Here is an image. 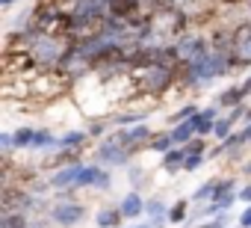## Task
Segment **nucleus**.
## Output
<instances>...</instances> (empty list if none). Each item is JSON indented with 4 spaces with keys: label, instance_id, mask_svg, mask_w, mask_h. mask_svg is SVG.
Wrapping results in <instances>:
<instances>
[{
    "label": "nucleus",
    "instance_id": "obj_1",
    "mask_svg": "<svg viewBox=\"0 0 251 228\" xmlns=\"http://www.w3.org/2000/svg\"><path fill=\"white\" fill-rule=\"evenodd\" d=\"M130 74H133L136 86L145 92H166L175 80V71L166 65H136V68H130Z\"/></svg>",
    "mask_w": 251,
    "mask_h": 228
},
{
    "label": "nucleus",
    "instance_id": "obj_2",
    "mask_svg": "<svg viewBox=\"0 0 251 228\" xmlns=\"http://www.w3.org/2000/svg\"><path fill=\"white\" fill-rule=\"evenodd\" d=\"M95 160H98V163H112V166H127V160H130V151L124 148L121 142H115V137H106V140L98 145V151H95Z\"/></svg>",
    "mask_w": 251,
    "mask_h": 228
},
{
    "label": "nucleus",
    "instance_id": "obj_3",
    "mask_svg": "<svg viewBox=\"0 0 251 228\" xmlns=\"http://www.w3.org/2000/svg\"><path fill=\"white\" fill-rule=\"evenodd\" d=\"M83 216H86V207H83L80 201H56V204L50 207V219H53L56 225H62V228L77 225Z\"/></svg>",
    "mask_w": 251,
    "mask_h": 228
},
{
    "label": "nucleus",
    "instance_id": "obj_4",
    "mask_svg": "<svg viewBox=\"0 0 251 228\" xmlns=\"http://www.w3.org/2000/svg\"><path fill=\"white\" fill-rule=\"evenodd\" d=\"M30 86H33V95H36V98H45V95H48V98H56V95L65 92V77L48 71V74H39Z\"/></svg>",
    "mask_w": 251,
    "mask_h": 228
},
{
    "label": "nucleus",
    "instance_id": "obj_5",
    "mask_svg": "<svg viewBox=\"0 0 251 228\" xmlns=\"http://www.w3.org/2000/svg\"><path fill=\"white\" fill-rule=\"evenodd\" d=\"M115 137V142H121L127 151H133L136 145H142V142H151V128L145 125V122H139V125H133V128H127V131H118V134H112Z\"/></svg>",
    "mask_w": 251,
    "mask_h": 228
},
{
    "label": "nucleus",
    "instance_id": "obj_6",
    "mask_svg": "<svg viewBox=\"0 0 251 228\" xmlns=\"http://www.w3.org/2000/svg\"><path fill=\"white\" fill-rule=\"evenodd\" d=\"M83 163H68L65 169H59L53 178H50V187H56V190H77V181H80V175H83Z\"/></svg>",
    "mask_w": 251,
    "mask_h": 228
},
{
    "label": "nucleus",
    "instance_id": "obj_7",
    "mask_svg": "<svg viewBox=\"0 0 251 228\" xmlns=\"http://www.w3.org/2000/svg\"><path fill=\"white\" fill-rule=\"evenodd\" d=\"M109 184H112L109 172L100 169V166H86L83 175H80V181H77V187H98V190H106Z\"/></svg>",
    "mask_w": 251,
    "mask_h": 228
},
{
    "label": "nucleus",
    "instance_id": "obj_8",
    "mask_svg": "<svg viewBox=\"0 0 251 228\" xmlns=\"http://www.w3.org/2000/svg\"><path fill=\"white\" fill-rule=\"evenodd\" d=\"M118 210L124 213V219H136V216H142V210H148V201L139 193H127V196L121 199Z\"/></svg>",
    "mask_w": 251,
    "mask_h": 228
},
{
    "label": "nucleus",
    "instance_id": "obj_9",
    "mask_svg": "<svg viewBox=\"0 0 251 228\" xmlns=\"http://www.w3.org/2000/svg\"><path fill=\"white\" fill-rule=\"evenodd\" d=\"M216 119H219V110H216V107H207V110H201V113H198V116H192V125H195L198 137H207V134H213V125H216Z\"/></svg>",
    "mask_w": 251,
    "mask_h": 228
},
{
    "label": "nucleus",
    "instance_id": "obj_10",
    "mask_svg": "<svg viewBox=\"0 0 251 228\" xmlns=\"http://www.w3.org/2000/svg\"><path fill=\"white\" fill-rule=\"evenodd\" d=\"M172 140H175V145H186V142H192L195 137H198V131H195V125H192V119H186V122H180V125H175L172 131Z\"/></svg>",
    "mask_w": 251,
    "mask_h": 228
},
{
    "label": "nucleus",
    "instance_id": "obj_11",
    "mask_svg": "<svg viewBox=\"0 0 251 228\" xmlns=\"http://www.w3.org/2000/svg\"><path fill=\"white\" fill-rule=\"evenodd\" d=\"M121 219H124V213H121L118 207H100L98 216H95V222H98L100 228H118Z\"/></svg>",
    "mask_w": 251,
    "mask_h": 228
},
{
    "label": "nucleus",
    "instance_id": "obj_12",
    "mask_svg": "<svg viewBox=\"0 0 251 228\" xmlns=\"http://www.w3.org/2000/svg\"><path fill=\"white\" fill-rule=\"evenodd\" d=\"M186 163V148H172L169 154H163V169L175 172V169H183Z\"/></svg>",
    "mask_w": 251,
    "mask_h": 228
},
{
    "label": "nucleus",
    "instance_id": "obj_13",
    "mask_svg": "<svg viewBox=\"0 0 251 228\" xmlns=\"http://www.w3.org/2000/svg\"><path fill=\"white\" fill-rule=\"evenodd\" d=\"M242 98H245L242 86H230V89H225V92L219 95V104H222V107H239Z\"/></svg>",
    "mask_w": 251,
    "mask_h": 228
},
{
    "label": "nucleus",
    "instance_id": "obj_14",
    "mask_svg": "<svg viewBox=\"0 0 251 228\" xmlns=\"http://www.w3.org/2000/svg\"><path fill=\"white\" fill-rule=\"evenodd\" d=\"M148 148L151 151H160V154H169L175 148V140H172V134H157V137H151Z\"/></svg>",
    "mask_w": 251,
    "mask_h": 228
},
{
    "label": "nucleus",
    "instance_id": "obj_15",
    "mask_svg": "<svg viewBox=\"0 0 251 228\" xmlns=\"http://www.w3.org/2000/svg\"><path fill=\"white\" fill-rule=\"evenodd\" d=\"M12 137H15V148H33V142H36V128H18Z\"/></svg>",
    "mask_w": 251,
    "mask_h": 228
},
{
    "label": "nucleus",
    "instance_id": "obj_16",
    "mask_svg": "<svg viewBox=\"0 0 251 228\" xmlns=\"http://www.w3.org/2000/svg\"><path fill=\"white\" fill-rule=\"evenodd\" d=\"M86 137H89L86 131H68V134H65L56 145H59V148H80V145L86 142Z\"/></svg>",
    "mask_w": 251,
    "mask_h": 228
},
{
    "label": "nucleus",
    "instance_id": "obj_17",
    "mask_svg": "<svg viewBox=\"0 0 251 228\" xmlns=\"http://www.w3.org/2000/svg\"><path fill=\"white\" fill-rule=\"evenodd\" d=\"M230 128H233V119H230V116H225V119L219 116V119H216V125H213V137L225 142L227 137H233V134H230Z\"/></svg>",
    "mask_w": 251,
    "mask_h": 228
},
{
    "label": "nucleus",
    "instance_id": "obj_18",
    "mask_svg": "<svg viewBox=\"0 0 251 228\" xmlns=\"http://www.w3.org/2000/svg\"><path fill=\"white\" fill-rule=\"evenodd\" d=\"M59 140L45 128V131H36V142H33V148H50V145H56Z\"/></svg>",
    "mask_w": 251,
    "mask_h": 228
},
{
    "label": "nucleus",
    "instance_id": "obj_19",
    "mask_svg": "<svg viewBox=\"0 0 251 228\" xmlns=\"http://www.w3.org/2000/svg\"><path fill=\"white\" fill-rule=\"evenodd\" d=\"M0 228H27V216L24 213H6Z\"/></svg>",
    "mask_w": 251,
    "mask_h": 228
},
{
    "label": "nucleus",
    "instance_id": "obj_20",
    "mask_svg": "<svg viewBox=\"0 0 251 228\" xmlns=\"http://www.w3.org/2000/svg\"><path fill=\"white\" fill-rule=\"evenodd\" d=\"M198 113H201V110H198L195 104H186L183 110H177V113H175V116H172V122H175V125H180V122H186V119H192V116H198Z\"/></svg>",
    "mask_w": 251,
    "mask_h": 228
},
{
    "label": "nucleus",
    "instance_id": "obj_21",
    "mask_svg": "<svg viewBox=\"0 0 251 228\" xmlns=\"http://www.w3.org/2000/svg\"><path fill=\"white\" fill-rule=\"evenodd\" d=\"M148 213L154 216V222H151V225H154V228H163V213H166V210H163V204H160L157 199H151V201H148Z\"/></svg>",
    "mask_w": 251,
    "mask_h": 228
},
{
    "label": "nucleus",
    "instance_id": "obj_22",
    "mask_svg": "<svg viewBox=\"0 0 251 228\" xmlns=\"http://www.w3.org/2000/svg\"><path fill=\"white\" fill-rule=\"evenodd\" d=\"M186 204H189V201H183V199H180V201L169 210V222H183V216H186Z\"/></svg>",
    "mask_w": 251,
    "mask_h": 228
},
{
    "label": "nucleus",
    "instance_id": "obj_23",
    "mask_svg": "<svg viewBox=\"0 0 251 228\" xmlns=\"http://www.w3.org/2000/svg\"><path fill=\"white\" fill-rule=\"evenodd\" d=\"M142 119H145V113H124V116H115V125H133Z\"/></svg>",
    "mask_w": 251,
    "mask_h": 228
},
{
    "label": "nucleus",
    "instance_id": "obj_24",
    "mask_svg": "<svg viewBox=\"0 0 251 228\" xmlns=\"http://www.w3.org/2000/svg\"><path fill=\"white\" fill-rule=\"evenodd\" d=\"M183 148H186V154H204V151H207V142L195 137V140H192V142H186Z\"/></svg>",
    "mask_w": 251,
    "mask_h": 228
},
{
    "label": "nucleus",
    "instance_id": "obj_25",
    "mask_svg": "<svg viewBox=\"0 0 251 228\" xmlns=\"http://www.w3.org/2000/svg\"><path fill=\"white\" fill-rule=\"evenodd\" d=\"M201 163H204V154H186V163H183V169H186V172H195Z\"/></svg>",
    "mask_w": 251,
    "mask_h": 228
},
{
    "label": "nucleus",
    "instance_id": "obj_26",
    "mask_svg": "<svg viewBox=\"0 0 251 228\" xmlns=\"http://www.w3.org/2000/svg\"><path fill=\"white\" fill-rule=\"evenodd\" d=\"M0 145H3L6 154H12V151H15V137H12L9 131H3V134H0Z\"/></svg>",
    "mask_w": 251,
    "mask_h": 228
},
{
    "label": "nucleus",
    "instance_id": "obj_27",
    "mask_svg": "<svg viewBox=\"0 0 251 228\" xmlns=\"http://www.w3.org/2000/svg\"><path fill=\"white\" fill-rule=\"evenodd\" d=\"M103 131H106V125H103V122H92L86 134H89V137H103Z\"/></svg>",
    "mask_w": 251,
    "mask_h": 228
},
{
    "label": "nucleus",
    "instance_id": "obj_28",
    "mask_svg": "<svg viewBox=\"0 0 251 228\" xmlns=\"http://www.w3.org/2000/svg\"><path fill=\"white\" fill-rule=\"evenodd\" d=\"M239 225H242V228H251V204L242 210V216H239Z\"/></svg>",
    "mask_w": 251,
    "mask_h": 228
},
{
    "label": "nucleus",
    "instance_id": "obj_29",
    "mask_svg": "<svg viewBox=\"0 0 251 228\" xmlns=\"http://www.w3.org/2000/svg\"><path fill=\"white\" fill-rule=\"evenodd\" d=\"M239 201H248V204H251V184H245V187L239 190Z\"/></svg>",
    "mask_w": 251,
    "mask_h": 228
},
{
    "label": "nucleus",
    "instance_id": "obj_30",
    "mask_svg": "<svg viewBox=\"0 0 251 228\" xmlns=\"http://www.w3.org/2000/svg\"><path fill=\"white\" fill-rule=\"evenodd\" d=\"M201 228H225V219H213V222H207V225H201Z\"/></svg>",
    "mask_w": 251,
    "mask_h": 228
},
{
    "label": "nucleus",
    "instance_id": "obj_31",
    "mask_svg": "<svg viewBox=\"0 0 251 228\" xmlns=\"http://www.w3.org/2000/svg\"><path fill=\"white\" fill-rule=\"evenodd\" d=\"M242 92H245V95H251V77H248V80L242 83Z\"/></svg>",
    "mask_w": 251,
    "mask_h": 228
},
{
    "label": "nucleus",
    "instance_id": "obj_32",
    "mask_svg": "<svg viewBox=\"0 0 251 228\" xmlns=\"http://www.w3.org/2000/svg\"><path fill=\"white\" fill-rule=\"evenodd\" d=\"M242 134H245V140L251 142V125H245V131H242Z\"/></svg>",
    "mask_w": 251,
    "mask_h": 228
},
{
    "label": "nucleus",
    "instance_id": "obj_33",
    "mask_svg": "<svg viewBox=\"0 0 251 228\" xmlns=\"http://www.w3.org/2000/svg\"><path fill=\"white\" fill-rule=\"evenodd\" d=\"M15 3V0H0V6H12Z\"/></svg>",
    "mask_w": 251,
    "mask_h": 228
},
{
    "label": "nucleus",
    "instance_id": "obj_34",
    "mask_svg": "<svg viewBox=\"0 0 251 228\" xmlns=\"http://www.w3.org/2000/svg\"><path fill=\"white\" fill-rule=\"evenodd\" d=\"M242 172H251V163H245V166H242Z\"/></svg>",
    "mask_w": 251,
    "mask_h": 228
},
{
    "label": "nucleus",
    "instance_id": "obj_35",
    "mask_svg": "<svg viewBox=\"0 0 251 228\" xmlns=\"http://www.w3.org/2000/svg\"><path fill=\"white\" fill-rule=\"evenodd\" d=\"M136 228H154V225H136Z\"/></svg>",
    "mask_w": 251,
    "mask_h": 228
}]
</instances>
